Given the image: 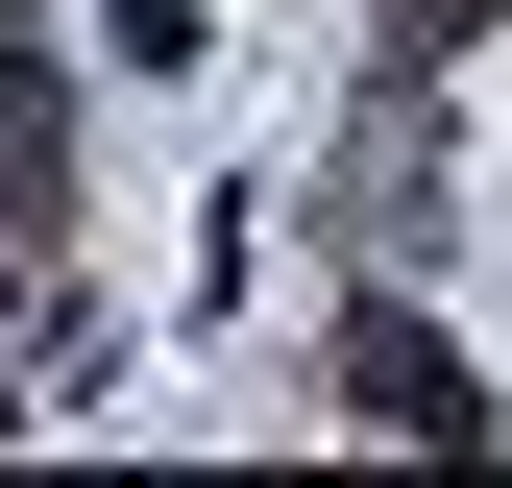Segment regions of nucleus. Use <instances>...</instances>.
<instances>
[{"label": "nucleus", "instance_id": "obj_1", "mask_svg": "<svg viewBox=\"0 0 512 488\" xmlns=\"http://www.w3.org/2000/svg\"><path fill=\"white\" fill-rule=\"evenodd\" d=\"M342 391L391 415V440H464V415H488L464 366H439V318H342Z\"/></svg>", "mask_w": 512, "mask_h": 488}, {"label": "nucleus", "instance_id": "obj_3", "mask_svg": "<svg viewBox=\"0 0 512 488\" xmlns=\"http://www.w3.org/2000/svg\"><path fill=\"white\" fill-rule=\"evenodd\" d=\"M464 25H488V0H391V49H464Z\"/></svg>", "mask_w": 512, "mask_h": 488}, {"label": "nucleus", "instance_id": "obj_2", "mask_svg": "<svg viewBox=\"0 0 512 488\" xmlns=\"http://www.w3.org/2000/svg\"><path fill=\"white\" fill-rule=\"evenodd\" d=\"M49 147H74V98H49V49L0 25V196H49Z\"/></svg>", "mask_w": 512, "mask_h": 488}]
</instances>
